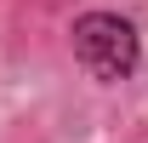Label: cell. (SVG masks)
<instances>
[{"instance_id":"obj_1","label":"cell","mask_w":148,"mask_h":143,"mask_svg":"<svg viewBox=\"0 0 148 143\" xmlns=\"http://www.w3.org/2000/svg\"><path fill=\"white\" fill-rule=\"evenodd\" d=\"M69 46H74V63L103 86H120L143 69V35L120 12H80L69 29Z\"/></svg>"}]
</instances>
